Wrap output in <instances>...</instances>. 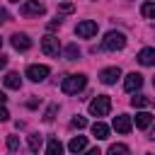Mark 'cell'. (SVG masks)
I'll return each instance as SVG.
<instances>
[{"label":"cell","instance_id":"obj_3","mask_svg":"<svg viewBox=\"0 0 155 155\" xmlns=\"http://www.w3.org/2000/svg\"><path fill=\"white\" fill-rule=\"evenodd\" d=\"M109 109H111V99L107 97V94H97L92 102H90V114L92 116H107L109 114Z\"/></svg>","mask_w":155,"mask_h":155},{"label":"cell","instance_id":"obj_35","mask_svg":"<svg viewBox=\"0 0 155 155\" xmlns=\"http://www.w3.org/2000/svg\"><path fill=\"white\" fill-rule=\"evenodd\" d=\"M153 85H155V78H153Z\"/></svg>","mask_w":155,"mask_h":155},{"label":"cell","instance_id":"obj_22","mask_svg":"<svg viewBox=\"0 0 155 155\" xmlns=\"http://www.w3.org/2000/svg\"><path fill=\"white\" fill-rule=\"evenodd\" d=\"M131 104H133V107H148V104H150V99H148L145 94H136V97L131 99Z\"/></svg>","mask_w":155,"mask_h":155},{"label":"cell","instance_id":"obj_27","mask_svg":"<svg viewBox=\"0 0 155 155\" xmlns=\"http://www.w3.org/2000/svg\"><path fill=\"white\" fill-rule=\"evenodd\" d=\"M7 119H10V111H7V109L0 104V121H7Z\"/></svg>","mask_w":155,"mask_h":155},{"label":"cell","instance_id":"obj_13","mask_svg":"<svg viewBox=\"0 0 155 155\" xmlns=\"http://www.w3.org/2000/svg\"><path fill=\"white\" fill-rule=\"evenodd\" d=\"M92 136H94L97 140L109 138V126H107V124H102V121H94V124H92Z\"/></svg>","mask_w":155,"mask_h":155},{"label":"cell","instance_id":"obj_14","mask_svg":"<svg viewBox=\"0 0 155 155\" xmlns=\"http://www.w3.org/2000/svg\"><path fill=\"white\" fill-rule=\"evenodd\" d=\"M85 148H87V138H85V136H75V138L68 143V150H70V153H82Z\"/></svg>","mask_w":155,"mask_h":155},{"label":"cell","instance_id":"obj_5","mask_svg":"<svg viewBox=\"0 0 155 155\" xmlns=\"http://www.w3.org/2000/svg\"><path fill=\"white\" fill-rule=\"evenodd\" d=\"M41 51H44L46 56H58V53H61V41H58L53 34H46V36L41 39Z\"/></svg>","mask_w":155,"mask_h":155},{"label":"cell","instance_id":"obj_34","mask_svg":"<svg viewBox=\"0 0 155 155\" xmlns=\"http://www.w3.org/2000/svg\"><path fill=\"white\" fill-rule=\"evenodd\" d=\"M12 2H19V0H12Z\"/></svg>","mask_w":155,"mask_h":155},{"label":"cell","instance_id":"obj_8","mask_svg":"<svg viewBox=\"0 0 155 155\" xmlns=\"http://www.w3.org/2000/svg\"><path fill=\"white\" fill-rule=\"evenodd\" d=\"M124 87H126V92L140 90V87H143V75H140V73H128L126 80H124Z\"/></svg>","mask_w":155,"mask_h":155},{"label":"cell","instance_id":"obj_1","mask_svg":"<svg viewBox=\"0 0 155 155\" xmlns=\"http://www.w3.org/2000/svg\"><path fill=\"white\" fill-rule=\"evenodd\" d=\"M85 85H87V75H82V73H73V75L63 78L61 90H63V94H78L80 90H85Z\"/></svg>","mask_w":155,"mask_h":155},{"label":"cell","instance_id":"obj_26","mask_svg":"<svg viewBox=\"0 0 155 155\" xmlns=\"http://www.w3.org/2000/svg\"><path fill=\"white\" fill-rule=\"evenodd\" d=\"M53 116H56V104H51V107L46 109V116H44V121H53Z\"/></svg>","mask_w":155,"mask_h":155},{"label":"cell","instance_id":"obj_24","mask_svg":"<svg viewBox=\"0 0 155 155\" xmlns=\"http://www.w3.org/2000/svg\"><path fill=\"white\" fill-rule=\"evenodd\" d=\"M75 7H73V2H63L61 7H58V17H63V15H70Z\"/></svg>","mask_w":155,"mask_h":155},{"label":"cell","instance_id":"obj_15","mask_svg":"<svg viewBox=\"0 0 155 155\" xmlns=\"http://www.w3.org/2000/svg\"><path fill=\"white\" fill-rule=\"evenodd\" d=\"M5 87H10V90H19V87H22V78H19V73H7V75H5Z\"/></svg>","mask_w":155,"mask_h":155},{"label":"cell","instance_id":"obj_23","mask_svg":"<svg viewBox=\"0 0 155 155\" xmlns=\"http://www.w3.org/2000/svg\"><path fill=\"white\" fill-rule=\"evenodd\" d=\"M7 150L10 153H17L19 150V138L17 136H7Z\"/></svg>","mask_w":155,"mask_h":155},{"label":"cell","instance_id":"obj_7","mask_svg":"<svg viewBox=\"0 0 155 155\" xmlns=\"http://www.w3.org/2000/svg\"><path fill=\"white\" fill-rule=\"evenodd\" d=\"M48 65H29L27 68V78L31 80V82H41V80H46L48 78Z\"/></svg>","mask_w":155,"mask_h":155},{"label":"cell","instance_id":"obj_12","mask_svg":"<svg viewBox=\"0 0 155 155\" xmlns=\"http://www.w3.org/2000/svg\"><path fill=\"white\" fill-rule=\"evenodd\" d=\"M138 63L140 65H155V48H140L138 51Z\"/></svg>","mask_w":155,"mask_h":155},{"label":"cell","instance_id":"obj_30","mask_svg":"<svg viewBox=\"0 0 155 155\" xmlns=\"http://www.w3.org/2000/svg\"><path fill=\"white\" fill-rule=\"evenodd\" d=\"M5 65H7V58H5V56H2V53H0V70H2V68H5Z\"/></svg>","mask_w":155,"mask_h":155},{"label":"cell","instance_id":"obj_10","mask_svg":"<svg viewBox=\"0 0 155 155\" xmlns=\"http://www.w3.org/2000/svg\"><path fill=\"white\" fill-rule=\"evenodd\" d=\"M10 41H12V46L17 48V51H29V46H31V39L27 36V34H12L10 36Z\"/></svg>","mask_w":155,"mask_h":155},{"label":"cell","instance_id":"obj_20","mask_svg":"<svg viewBox=\"0 0 155 155\" xmlns=\"http://www.w3.org/2000/svg\"><path fill=\"white\" fill-rule=\"evenodd\" d=\"M140 12H143V17H148V19H155V0H153V2H143Z\"/></svg>","mask_w":155,"mask_h":155},{"label":"cell","instance_id":"obj_21","mask_svg":"<svg viewBox=\"0 0 155 155\" xmlns=\"http://www.w3.org/2000/svg\"><path fill=\"white\" fill-rule=\"evenodd\" d=\"M65 58H68V61H75V58H80V48H78L75 44L65 46Z\"/></svg>","mask_w":155,"mask_h":155},{"label":"cell","instance_id":"obj_33","mask_svg":"<svg viewBox=\"0 0 155 155\" xmlns=\"http://www.w3.org/2000/svg\"><path fill=\"white\" fill-rule=\"evenodd\" d=\"M0 48H2V39H0Z\"/></svg>","mask_w":155,"mask_h":155},{"label":"cell","instance_id":"obj_19","mask_svg":"<svg viewBox=\"0 0 155 155\" xmlns=\"http://www.w3.org/2000/svg\"><path fill=\"white\" fill-rule=\"evenodd\" d=\"M27 145H29L31 153H36V150L41 148V136H39V133H31V136L27 138Z\"/></svg>","mask_w":155,"mask_h":155},{"label":"cell","instance_id":"obj_29","mask_svg":"<svg viewBox=\"0 0 155 155\" xmlns=\"http://www.w3.org/2000/svg\"><path fill=\"white\" fill-rule=\"evenodd\" d=\"M85 155H102V153H99V148H90Z\"/></svg>","mask_w":155,"mask_h":155},{"label":"cell","instance_id":"obj_9","mask_svg":"<svg viewBox=\"0 0 155 155\" xmlns=\"http://www.w3.org/2000/svg\"><path fill=\"white\" fill-rule=\"evenodd\" d=\"M119 78H121V70H119L116 65H111V68H104V70L99 73V80H102L104 85H114Z\"/></svg>","mask_w":155,"mask_h":155},{"label":"cell","instance_id":"obj_25","mask_svg":"<svg viewBox=\"0 0 155 155\" xmlns=\"http://www.w3.org/2000/svg\"><path fill=\"white\" fill-rule=\"evenodd\" d=\"M70 124H73V128H85V126H87V121H85L82 116H75Z\"/></svg>","mask_w":155,"mask_h":155},{"label":"cell","instance_id":"obj_6","mask_svg":"<svg viewBox=\"0 0 155 155\" xmlns=\"http://www.w3.org/2000/svg\"><path fill=\"white\" fill-rule=\"evenodd\" d=\"M75 34H78L80 39H90V36H94V34H97V22H92V19H82V22H78Z\"/></svg>","mask_w":155,"mask_h":155},{"label":"cell","instance_id":"obj_4","mask_svg":"<svg viewBox=\"0 0 155 155\" xmlns=\"http://www.w3.org/2000/svg\"><path fill=\"white\" fill-rule=\"evenodd\" d=\"M19 12H22L24 17H39V15L46 12V5L39 2V0H27V2L19 7Z\"/></svg>","mask_w":155,"mask_h":155},{"label":"cell","instance_id":"obj_32","mask_svg":"<svg viewBox=\"0 0 155 155\" xmlns=\"http://www.w3.org/2000/svg\"><path fill=\"white\" fill-rule=\"evenodd\" d=\"M150 138H153V140H155V128H153V131H150Z\"/></svg>","mask_w":155,"mask_h":155},{"label":"cell","instance_id":"obj_28","mask_svg":"<svg viewBox=\"0 0 155 155\" xmlns=\"http://www.w3.org/2000/svg\"><path fill=\"white\" fill-rule=\"evenodd\" d=\"M5 19H7V10H5V7H0V24H2Z\"/></svg>","mask_w":155,"mask_h":155},{"label":"cell","instance_id":"obj_18","mask_svg":"<svg viewBox=\"0 0 155 155\" xmlns=\"http://www.w3.org/2000/svg\"><path fill=\"white\" fill-rule=\"evenodd\" d=\"M107 155H131V150H128V145H124V143H114V145H109Z\"/></svg>","mask_w":155,"mask_h":155},{"label":"cell","instance_id":"obj_2","mask_svg":"<svg viewBox=\"0 0 155 155\" xmlns=\"http://www.w3.org/2000/svg\"><path fill=\"white\" fill-rule=\"evenodd\" d=\"M124 46H126V34H124V31L111 29V31H107L104 39H102V48H107V51H121Z\"/></svg>","mask_w":155,"mask_h":155},{"label":"cell","instance_id":"obj_31","mask_svg":"<svg viewBox=\"0 0 155 155\" xmlns=\"http://www.w3.org/2000/svg\"><path fill=\"white\" fill-rule=\"evenodd\" d=\"M5 99H7V97H5V92L0 90V104H5Z\"/></svg>","mask_w":155,"mask_h":155},{"label":"cell","instance_id":"obj_16","mask_svg":"<svg viewBox=\"0 0 155 155\" xmlns=\"http://www.w3.org/2000/svg\"><path fill=\"white\" fill-rule=\"evenodd\" d=\"M150 124H153V114L150 111H138L136 114V126L138 128H148Z\"/></svg>","mask_w":155,"mask_h":155},{"label":"cell","instance_id":"obj_17","mask_svg":"<svg viewBox=\"0 0 155 155\" xmlns=\"http://www.w3.org/2000/svg\"><path fill=\"white\" fill-rule=\"evenodd\" d=\"M46 155H63V145L58 138H51L48 145H46Z\"/></svg>","mask_w":155,"mask_h":155},{"label":"cell","instance_id":"obj_11","mask_svg":"<svg viewBox=\"0 0 155 155\" xmlns=\"http://www.w3.org/2000/svg\"><path fill=\"white\" fill-rule=\"evenodd\" d=\"M131 116H126V114H119L116 119H114V128L119 131V133H128L131 131Z\"/></svg>","mask_w":155,"mask_h":155}]
</instances>
